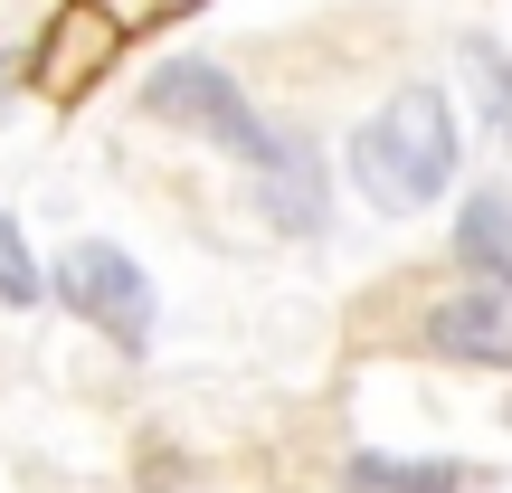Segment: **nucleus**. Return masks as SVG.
Wrapping results in <instances>:
<instances>
[{
    "label": "nucleus",
    "mask_w": 512,
    "mask_h": 493,
    "mask_svg": "<svg viewBox=\"0 0 512 493\" xmlns=\"http://www.w3.org/2000/svg\"><path fill=\"white\" fill-rule=\"evenodd\" d=\"M114 48H124L114 19H95L86 0H67V10L48 19V38L29 48V86H38V95H86L95 76L114 67Z\"/></svg>",
    "instance_id": "nucleus-4"
},
{
    "label": "nucleus",
    "mask_w": 512,
    "mask_h": 493,
    "mask_svg": "<svg viewBox=\"0 0 512 493\" xmlns=\"http://www.w3.org/2000/svg\"><path fill=\"white\" fill-rule=\"evenodd\" d=\"M427 342L446 361H484V370H512V285H465L427 313Z\"/></svg>",
    "instance_id": "nucleus-5"
},
{
    "label": "nucleus",
    "mask_w": 512,
    "mask_h": 493,
    "mask_svg": "<svg viewBox=\"0 0 512 493\" xmlns=\"http://www.w3.org/2000/svg\"><path fill=\"white\" fill-rule=\"evenodd\" d=\"M57 294H67L86 323H105L124 351L152 342V285L143 266H133L124 247H67V266H57Z\"/></svg>",
    "instance_id": "nucleus-3"
},
{
    "label": "nucleus",
    "mask_w": 512,
    "mask_h": 493,
    "mask_svg": "<svg viewBox=\"0 0 512 493\" xmlns=\"http://www.w3.org/2000/svg\"><path fill=\"white\" fill-rule=\"evenodd\" d=\"M95 19H114V38H133V29H162V19H190L200 0H86Z\"/></svg>",
    "instance_id": "nucleus-10"
},
{
    "label": "nucleus",
    "mask_w": 512,
    "mask_h": 493,
    "mask_svg": "<svg viewBox=\"0 0 512 493\" xmlns=\"http://www.w3.org/2000/svg\"><path fill=\"white\" fill-rule=\"evenodd\" d=\"M465 76H475L484 124H494V133H503V152H512V57L494 48V38H465Z\"/></svg>",
    "instance_id": "nucleus-9"
},
{
    "label": "nucleus",
    "mask_w": 512,
    "mask_h": 493,
    "mask_svg": "<svg viewBox=\"0 0 512 493\" xmlns=\"http://www.w3.org/2000/svg\"><path fill=\"white\" fill-rule=\"evenodd\" d=\"M456 256L484 285H512V200L503 190H475V200L456 209Z\"/></svg>",
    "instance_id": "nucleus-7"
},
{
    "label": "nucleus",
    "mask_w": 512,
    "mask_h": 493,
    "mask_svg": "<svg viewBox=\"0 0 512 493\" xmlns=\"http://www.w3.org/2000/svg\"><path fill=\"white\" fill-rule=\"evenodd\" d=\"M38 294L48 285H38V266H29V238L0 219V304H38Z\"/></svg>",
    "instance_id": "nucleus-11"
},
{
    "label": "nucleus",
    "mask_w": 512,
    "mask_h": 493,
    "mask_svg": "<svg viewBox=\"0 0 512 493\" xmlns=\"http://www.w3.org/2000/svg\"><path fill=\"white\" fill-rule=\"evenodd\" d=\"M152 114H171V124H190V133H209V143H228L238 162H266V152H275V133L256 124V105L238 95V76L209 67V57H171V67L152 76Z\"/></svg>",
    "instance_id": "nucleus-2"
},
{
    "label": "nucleus",
    "mask_w": 512,
    "mask_h": 493,
    "mask_svg": "<svg viewBox=\"0 0 512 493\" xmlns=\"http://www.w3.org/2000/svg\"><path fill=\"white\" fill-rule=\"evenodd\" d=\"M351 181L380 219H418L456 181V114L437 86H399L361 133H351Z\"/></svg>",
    "instance_id": "nucleus-1"
},
{
    "label": "nucleus",
    "mask_w": 512,
    "mask_h": 493,
    "mask_svg": "<svg viewBox=\"0 0 512 493\" xmlns=\"http://www.w3.org/2000/svg\"><path fill=\"white\" fill-rule=\"evenodd\" d=\"M256 181H266V219L275 228H323V162H313L304 143H285V133H275V152L266 162H256Z\"/></svg>",
    "instance_id": "nucleus-6"
},
{
    "label": "nucleus",
    "mask_w": 512,
    "mask_h": 493,
    "mask_svg": "<svg viewBox=\"0 0 512 493\" xmlns=\"http://www.w3.org/2000/svg\"><path fill=\"white\" fill-rule=\"evenodd\" d=\"M351 484L361 493H465L475 484V465H408V456H351Z\"/></svg>",
    "instance_id": "nucleus-8"
}]
</instances>
